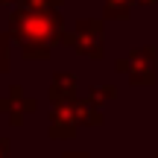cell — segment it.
Here are the masks:
<instances>
[{"instance_id": "cell-1", "label": "cell", "mask_w": 158, "mask_h": 158, "mask_svg": "<svg viewBox=\"0 0 158 158\" xmlns=\"http://www.w3.org/2000/svg\"><path fill=\"white\" fill-rule=\"evenodd\" d=\"M9 41H18L23 59H50V50L64 35V18L50 0H21L9 15Z\"/></svg>"}, {"instance_id": "cell-2", "label": "cell", "mask_w": 158, "mask_h": 158, "mask_svg": "<svg viewBox=\"0 0 158 158\" xmlns=\"http://www.w3.org/2000/svg\"><path fill=\"white\" fill-rule=\"evenodd\" d=\"M59 44L76 50L79 56H88V59H102L106 56V44H102V21L100 18H82L76 21L73 32H64Z\"/></svg>"}, {"instance_id": "cell-3", "label": "cell", "mask_w": 158, "mask_h": 158, "mask_svg": "<svg viewBox=\"0 0 158 158\" xmlns=\"http://www.w3.org/2000/svg\"><path fill=\"white\" fill-rule=\"evenodd\" d=\"M155 59H158L155 47L143 44V47H135L126 59H117V62H114V70H117V73H129V82L138 85V88H152L158 82Z\"/></svg>"}, {"instance_id": "cell-4", "label": "cell", "mask_w": 158, "mask_h": 158, "mask_svg": "<svg viewBox=\"0 0 158 158\" xmlns=\"http://www.w3.org/2000/svg\"><path fill=\"white\" fill-rule=\"evenodd\" d=\"M32 111H38V102L23 94V85H12L9 94L0 97V114H6L12 126H21L23 117L32 114Z\"/></svg>"}, {"instance_id": "cell-5", "label": "cell", "mask_w": 158, "mask_h": 158, "mask_svg": "<svg viewBox=\"0 0 158 158\" xmlns=\"http://www.w3.org/2000/svg\"><path fill=\"white\" fill-rule=\"evenodd\" d=\"M47 135L53 141H70V138H76V117H73L70 102H53V108H50V132Z\"/></svg>"}, {"instance_id": "cell-6", "label": "cell", "mask_w": 158, "mask_h": 158, "mask_svg": "<svg viewBox=\"0 0 158 158\" xmlns=\"http://www.w3.org/2000/svg\"><path fill=\"white\" fill-rule=\"evenodd\" d=\"M76 100V76L70 70H59L53 73L50 82V102H70Z\"/></svg>"}, {"instance_id": "cell-7", "label": "cell", "mask_w": 158, "mask_h": 158, "mask_svg": "<svg viewBox=\"0 0 158 158\" xmlns=\"http://www.w3.org/2000/svg\"><path fill=\"white\" fill-rule=\"evenodd\" d=\"M70 108H73V117H76V126H100L102 123V111L97 106H91L88 100H70Z\"/></svg>"}, {"instance_id": "cell-8", "label": "cell", "mask_w": 158, "mask_h": 158, "mask_svg": "<svg viewBox=\"0 0 158 158\" xmlns=\"http://www.w3.org/2000/svg\"><path fill=\"white\" fill-rule=\"evenodd\" d=\"M135 0H102V15L106 21H129Z\"/></svg>"}, {"instance_id": "cell-9", "label": "cell", "mask_w": 158, "mask_h": 158, "mask_svg": "<svg viewBox=\"0 0 158 158\" xmlns=\"http://www.w3.org/2000/svg\"><path fill=\"white\" fill-rule=\"evenodd\" d=\"M117 97V85H94V88H88V97L85 100L91 102V106H106L108 100H114Z\"/></svg>"}, {"instance_id": "cell-10", "label": "cell", "mask_w": 158, "mask_h": 158, "mask_svg": "<svg viewBox=\"0 0 158 158\" xmlns=\"http://www.w3.org/2000/svg\"><path fill=\"white\" fill-rule=\"evenodd\" d=\"M9 73V35L0 32V76Z\"/></svg>"}, {"instance_id": "cell-11", "label": "cell", "mask_w": 158, "mask_h": 158, "mask_svg": "<svg viewBox=\"0 0 158 158\" xmlns=\"http://www.w3.org/2000/svg\"><path fill=\"white\" fill-rule=\"evenodd\" d=\"M9 138H0V158H9Z\"/></svg>"}, {"instance_id": "cell-12", "label": "cell", "mask_w": 158, "mask_h": 158, "mask_svg": "<svg viewBox=\"0 0 158 158\" xmlns=\"http://www.w3.org/2000/svg\"><path fill=\"white\" fill-rule=\"evenodd\" d=\"M62 158H91V155L88 152H64Z\"/></svg>"}, {"instance_id": "cell-13", "label": "cell", "mask_w": 158, "mask_h": 158, "mask_svg": "<svg viewBox=\"0 0 158 158\" xmlns=\"http://www.w3.org/2000/svg\"><path fill=\"white\" fill-rule=\"evenodd\" d=\"M135 3H138V6H155L158 0H135Z\"/></svg>"}, {"instance_id": "cell-14", "label": "cell", "mask_w": 158, "mask_h": 158, "mask_svg": "<svg viewBox=\"0 0 158 158\" xmlns=\"http://www.w3.org/2000/svg\"><path fill=\"white\" fill-rule=\"evenodd\" d=\"M21 0H0V6H18Z\"/></svg>"}, {"instance_id": "cell-15", "label": "cell", "mask_w": 158, "mask_h": 158, "mask_svg": "<svg viewBox=\"0 0 158 158\" xmlns=\"http://www.w3.org/2000/svg\"><path fill=\"white\" fill-rule=\"evenodd\" d=\"M50 3H53V6H56V9H59V6H62V3H64V0H50Z\"/></svg>"}, {"instance_id": "cell-16", "label": "cell", "mask_w": 158, "mask_h": 158, "mask_svg": "<svg viewBox=\"0 0 158 158\" xmlns=\"http://www.w3.org/2000/svg\"><path fill=\"white\" fill-rule=\"evenodd\" d=\"M155 158H158V155H155Z\"/></svg>"}]
</instances>
